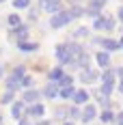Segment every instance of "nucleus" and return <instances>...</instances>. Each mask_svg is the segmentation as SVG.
I'll list each match as a JSON object with an SVG mask.
<instances>
[{
  "label": "nucleus",
  "instance_id": "1",
  "mask_svg": "<svg viewBox=\"0 0 123 125\" xmlns=\"http://www.w3.org/2000/svg\"><path fill=\"white\" fill-rule=\"evenodd\" d=\"M71 22V15H69V11H58L52 15V20H50V26L52 28H61V26L69 24Z\"/></svg>",
  "mask_w": 123,
  "mask_h": 125
},
{
  "label": "nucleus",
  "instance_id": "27",
  "mask_svg": "<svg viewBox=\"0 0 123 125\" xmlns=\"http://www.w3.org/2000/svg\"><path fill=\"white\" fill-rule=\"evenodd\" d=\"M30 84H33V80H30L28 75H24V78H22V86H24V88H28Z\"/></svg>",
  "mask_w": 123,
  "mask_h": 125
},
{
  "label": "nucleus",
  "instance_id": "24",
  "mask_svg": "<svg viewBox=\"0 0 123 125\" xmlns=\"http://www.w3.org/2000/svg\"><path fill=\"white\" fill-rule=\"evenodd\" d=\"M74 35H76V37H86V35H89V28H78Z\"/></svg>",
  "mask_w": 123,
  "mask_h": 125
},
{
  "label": "nucleus",
  "instance_id": "12",
  "mask_svg": "<svg viewBox=\"0 0 123 125\" xmlns=\"http://www.w3.org/2000/svg\"><path fill=\"white\" fill-rule=\"evenodd\" d=\"M43 112H45V108H43L41 104H33V106H30V110H28L30 116H43Z\"/></svg>",
  "mask_w": 123,
  "mask_h": 125
},
{
  "label": "nucleus",
  "instance_id": "4",
  "mask_svg": "<svg viewBox=\"0 0 123 125\" xmlns=\"http://www.w3.org/2000/svg\"><path fill=\"white\" fill-rule=\"evenodd\" d=\"M41 4H43V9L50 13H58L61 11V0H41Z\"/></svg>",
  "mask_w": 123,
  "mask_h": 125
},
{
  "label": "nucleus",
  "instance_id": "20",
  "mask_svg": "<svg viewBox=\"0 0 123 125\" xmlns=\"http://www.w3.org/2000/svg\"><path fill=\"white\" fill-rule=\"evenodd\" d=\"M74 93H76V91H74L71 86H67V88H61V91H58V95H61L63 99H67V97H74Z\"/></svg>",
  "mask_w": 123,
  "mask_h": 125
},
{
  "label": "nucleus",
  "instance_id": "3",
  "mask_svg": "<svg viewBox=\"0 0 123 125\" xmlns=\"http://www.w3.org/2000/svg\"><path fill=\"white\" fill-rule=\"evenodd\" d=\"M93 26H95V30H104V28L112 30V28H114V22H112V20H106V17H95Z\"/></svg>",
  "mask_w": 123,
  "mask_h": 125
},
{
  "label": "nucleus",
  "instance_id": "31",
  "mask_svg": "<svg viewBox=\"0 0 123 125\" xmlns=\"http://www.w3.org/2000/svg\"><path fill=\"white\" fill-rule=\"evenodd\" d=\"M20 125H30V123H28V121H20Z\"/></svg>",
  "mask_w": 123,
  "mask_h": 125
},
{
  "label": "nucleus",
  "instance_id": "11",
  "mask_svg": "<svg viewBox=\"0 0 123 125\" xmlns=\"http://www.w3.org/2000/svg\"><path fill=\"white\" fill-rule=\"evenodd\" d=\"M37 99H39V93H37V91H33V88H28V91L24 93V101H26V104H35Z\"/></svg>",
  "mask_w": 123,
  "mask_h": 125
},
{
  "label": "nucleus",
  "instance_id": "19",
  "mask_svg": "<svg viewBox=\"0 0 123 125\" xmlns=\"http://www.w3.org/2000/svg\"><path fill=\"white\" fill-rule=\"evenodd\" d=\"M50 78H52V82L56 84V82H58V80L63 78V69H61V67H56V69H52V71H50Z\"/></svg>",
  "mask_w": 123,
  "mask_h": 125
},
{
  "label": "nucleus",
  "instance_id": "7",
  "mask_svg": "<svg viewBox=\"0 0 123 125\" xmlns=\"http://www.w3.org/2000/svg\"><path fill=\"white\" fill-rule=\"evenodd\" d=\"M97 62L99 67H104V69H108V65H110V56H108V52H97Z\"/></svg>",
  "mask_w": 123,
  "mask_h": 125
},
{
  "label": "nucleus",
  "instance_id": "28",
  "mask_svg": "<svg viewBox=\"0 0 123 125\" xmlns=\"http://www.w3.org/2000/svg\"><path fill=\"white\" fill-rule=\"evenodd\" d=\"M69 114H71V116H80V112H78V108H71V110H69Z\"/></svg>",
  "mask_w": 123,
  "mask_h": 125
},
{
  "label": "nucleus",
  "instance_id": "35",
  "mask_svg": "<svg viewBox=\"0 0 123 125\" xmlns=\"http://www.w3.org/2000/svg\"><path fill=\"white\" fill-rule=\"evenodd\" d=\"M119 48H123V39H121V41H119Z\"/></svg>",
  "mask_w": 123,
  "mask_h": 125
},
{
  "label": "nucleus",
  "instance_id": "36",
  "mask_svg": "<svg viewBox=\"0 0 123 125\" xmlns=\"http://www.w3.org/2000/svg\"><path fill=\"white\" fill-rule=\"evenodd\" d=\"M71 2H82V0H71Z\"/></svg>",
  "mask_w": 123,
  "mask_h": 125
},
{
  "label": "nucleus",
  "instance_id": "29",
  "mask_svg": "<svg viewBox=\"0 0 123 125\" xmlns=\"http://www.w3.org/2000/svg\"><path fill=\"white\" fill-rule=\"evenodd\" d=\"M117 125H123V112L119 114V119H117Z\"/></svg>",
  "mask_w": 123,
  "mask_h": 125
},
{
  "label": "nucleus",
  "instance_id": "14",
  "mask_svg": "<svg viewBox=\"0 0 123 125\" xmlns=\"http://www.w3.org/2000/svg\"><path fill=\"white\" fill-rule=\"evenodd\" d=\"M39 45L37 43H30V41H20V50L22 52H35Z\"/></svg>",
  "mask_w": 123,
  "mask_h": 125
},
{
  "label": "nucleus",
  "instance_id": "15",
  "mask_svg": "<svg viewBox=\"0 0 123 125\" xmlns=\"http://www.w3.org/2000/svg\"><path fill=\"white\" fill-rule=\"evenodd\" d=\"M11 37H20V39L28 37V28H26V26H17V28L11 32Z\"/></svg>",
  "mask_w": 123,
  "mask_h": 125
},
{
  "label": "nucleus",
  "instance_id": "5",
  "mask_svg": "<svg viewBox=\"0 0 123 125\" xmlns=\"http://www.w3.org/2000/svg\"><path fill=\"white\" fill-rule=\"evenodd\" d=\"M95 43H99V45H104L108 52L112 50H119V43L117 41H112V39H95Z\"/></svg>",
  "mask_w": 123,
  "mask_h": 125
},
{
  "label": "nucleus",
  "instance_id": "10",
  "mask_svg": "<svg viewBox=\"0 0 123 125\" xmlns=\"http://www.w3.org/2000/svg\"><path fill=\"white\" fill-rule=\"evenodd\" d=\"M43 95H45V97H50V99H52V97H56V95H58V88H56V84H54V82H50L48 86L43 88Z\"/></svg>",
  "mask_w": 123,
  "mask_h": 125
},
{
  "label": "nucleus",
  "instance_id": "39",
  "mask_svg": "<svg viewBox=\"0 0 123 125\" xmlns=\"http://www.w3.org/2000/svg\"><path fill=\"white\" fill-rule=\"evenodd\" d=\"M0 2H2V0H0Z\"/></svg>",
  "mask_w": 123,
  "mask_h": 125
},
{
  "label": "nucleus",
  "instance_id": "22",
  "mask_svg": "<svg viewBox=\"0 0 123 125\" xmlns=\"http://www.w3.org/2000/svg\"><path fill=\"white\" fill-rule=\"evenodd\" d=\"M69 15H71V20H74V17H80V15H84V11H82L80 7H74V9L69 11Z\"/></svg>",
  "mask_w": 123,
  "mask_h": 125
},
{
  "label": "nucleus",
  "instance_id": "23",
  "mask_svg": "<svg viewBox=\"0 0 123 125\" xmlns=\"http://www.w3.org/2000/svg\"><path fill=\"white\" fill-rule=\"evenodd\" d=\"M28 4H30V0H15V7L17 9H26Z\"/></svg>",
  "mask_w": 123,
  "mask_h": 125
},
{
  "label": "nucleus",
  "instance_id": "38",
  "mask_svg": "<svg viewBox=\"0 0 123 125\" xmlns=\"http://www.w3.org/2000/svg\"><path fill=\"white\" fill-rule=\"evenodd\" d=\"M65 125H74V123H65Z\"/></svg>",
  "mask_w": 123,
  "mask_h": 125
},
{
  "label": "nucleus",
  "instance_id": "30",
  "mask_svg": "<svg viewBox=\"0 0 123 125\" xmlns=\"http://www.w3.org/2000/svg\"><path fill=\"white\" fill-rule=\"evenodd\" d=\"M119 20H121V22H123V7H121V9H119Z\"/></svg>",
  "mask_w": 123,
  "mask_h": 125
},
{
  "label": "nucleus",
  "instance_id": "32",
  "mask_svg": "<svg viewBox=\"0 0 123 125\" xmlns=\"http://www.w3.org/2000/svg\"><path fill=\"white\" fill-rule=\"evenodd\" d=\"M117 73H119V75H121V78H123V67H121V69H119V71H117Z\"/></svg>",
  "mask_w": 123,
  "mask_h": 125
},
{
  "label": "nucleus",
  "instance_id": "26",
  "mask_svg": "<svg viewBox=\"0 0 123 125\" xmlns=\"http://www.w3.org/2000/svg\"><path fill=\"white\" fill-rule=\"evenodd\" d=\"M11 99H13V93H11V91H7V93H4V97H2V104H9Z\"/></svg>",
  "mask_w": 123,
  "mask_h": 125
},
{
  "label": "nucleus",
  "instance_id": "13",
  "mask_svg": "<svg viewBox=\"0 0 123 125\" xmlns=\"http://www.w3.org/2000/svg\"><path fill=\"white\" fill-rule=\"evenodd\" d=\"M86 99H89V93H86V91H76L74 93V101L76 104H86Z\"/></svg>",
  "mask_w": 123,
  "mask_h": 125
},
{
  "label": "nucleus",
  "instance_id": "2",
  "mask_svg": "<svg viewBox=\"0 0 123 125\" xmlns=\"http://www.w3.org/2000/svg\"><path fill=\"white\" fill-rule=\"evenodd\" d=\"M56 58H58L63 65L74 62V58H71V54H69V48H67V45H58V48H56Z\"/></svg>",
  "mask_w": 123,
  "mask_h": 125
},
{
  "label": "nucleus",
  "instance_id": "34",
  "mask_svg": "<svg viewBox=\"0 0 123 125\" xmlns=\"http://www.w3.org/2000/svg\"><path fill=\"white\" fill-rule=\"evenodd\" d=\"M119 91H121V93H123V82H121V84H119Z\"/></svg>",
  "mask_w": 123,
  "mask_h": 125
},
{
  "label": "nucleus",
  "instance_id": "18",
  "mask_svg": "<svg viewBox=\"0 0 123 125\" xmlns=\"http://www.w3.org/2000/svg\"><path fill=\"white\" fill-rule=\"evenodd\" d=\"M71 82H74V80H71V75H63L61 80L56 82V86H61V88H67V86H71Z\"/></svg>",
  "mask_w": 123,
  "mask_h": 125
},
{
  "label": "nucleus",
  "instance_id": "6",
  "mask_svg": "<svg viewBox=\"0 0 123 125\" xmlns=\"http://www.w3.org/2000/svg\"><path fill=\"white\" fill-rule=\"evenodd\" d=\"M4 84H7V91H11V93H13V91H15L17 86H22V80H20L17 75H9Z\"/></svg>",
  "mask_w": 123,
  "mask_h": 125
},
{
  "label": "nucleus",
  "instance_id": "37",
  "mask_svg": "<svg viewBox=\"0 0 123 125\" xmlns=\"http://www.w3.org/2000/svg\"><path fill=\"white\" fill-rule=\"evenodd\" d=\"M0 75H2V67H0Z\"/></svg>",
  "mask_w": 123,
  "mask_h": 125
},
{
  "label": "nucleus",
  "instance_id": "9",
  "mask_svg": "<svg viewBox=\"0 0 123 125\" xmlns=\"http://www.w3.org/2000/svg\"><path fill=\"white\" fill-rule=\"evenodd\" d=\"M80 80H82V82H95V80H97V73H95V71H91V69H82Z\"/></svg>",
  "mask_w": 123,
  "mask_h": 125
},
{
  "label": "nucleus",
  "instance_id": "21",
  "mask_svg": "<svg viewBox=\"0 0 123 125\" xmlns=\"http://www.w3.org/2000/svg\"><path fill=\"white\" fill-rule=\"evenodd\" d=\"M99 119H101V121H104V123H110V121H114V114H112L110 110H104V112H101V116H99Z\"/></svg>",
  "mask_w": 123,
  "mask_h": 125
},
{
  "label": "nucleus",
  "instance_id": "8",
  "mask_svg": "<svg viewBox=\"0 0 123 125\" xmlns=\"http://www.w3.org/2000/svg\"><path fill=\"white\" fill-rule=\"evenodd\" d=\"M93 119H95V106H91V104H89V106L84 108V112H82V121L89 123V121H93Z\"/></svg>",
  "mask_w": 123,
  "mask_h": 125
},
{
  "label": "nucleus",
  "instance_id": "33",
  "mask_svg": "<svg viewBox=\"0 0 123 125\" xmlns=\"http://www.w3.org/2000/svg\"><path fill=\"white\" fill-rule=\"evenodd\" d=\"M37 125H50V123H48V121H41V123H37Z\"/></svg>",
  "mask_w": 123,
  "mask_h": 125
},
{
  "label": "nucleus",
  "instance_id": "16",
  "mask_svg": "<svg viewBox=\"0 0 123 125\" xmlns=\"http://www.w3.org/2000/svg\"><path fill=\"white\" fill-rule=\"evenodd\" d=\"M13 116H15V119H20V116H22V112H24V101H17V104H13Z\"/></svg>",
  "mask_w": 123,
  "mask_h": 125
},
{
  "label": "nucleus",
  "instance_id": "25",
  "mask_svg": "<svg viewBox=\"0 0 123 125\" xmlns=\"http://www.w3.org/2000/svg\"><path fill=\"white\" fill-rule=\"evenodd\" d=\"M9 24L11 26H20V17H17V15H9Z\"/></svg>",
  "mask_w": 123,
  "mask_h": 125
},
{
  "label": "nucleus",
  "instance_id": "17",
  "mask_svg": "<svg viewBox=\"0 0 123 125\" xmlns=\"http://www.w3.org/2000/svg\"><path fill=\"white\" fill-rule=\"evenodd\" d=\"M101 80H104V84H114V71L106 69V71H104V75H101Z\"/></svg>",
  "mask_w": 123,
  "mask_h": 125
}]
</instances>
